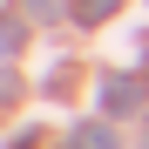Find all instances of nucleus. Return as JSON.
I'll return each mask as SVG.
<instances>
[{"instance_id": "obj_1", "label": "nucleus", "mask_w": 149, "mask_h": 149, "mask_svg": "<svg viewBox=\"0 0 149 149\" xmlns=\"http://www.w3.org/2000/svg\"><path fill=\"white\" fill-rule=\"evenodd\" d=\"M102 109H109V115H136V109H142V81L109 74V81H102Z\"/></svg>"}, {"instance_id": "obj_3", "label": "nucleus", "mask_w": 149, "mask_h": 149, "mask_svg": "<svg viewBox=\"0 0 149 149\" xmlns=\"http://www.w3.org/2000/svg\"><path fill=\"white\" fill-rule=\"evenodd\" d=\"M115 14V0H74V20H81V27H95V20H109Z\"/></svg>"}, {"instance_id": "obj_4", "label": "nucleus", "mask_w": 149, "mask_h": 149, "mask_svg": "<svg viewBox=\"0 0 149 149\" xmlns=\"http://www.w3.org/2000/svg\"><path fill=\"white\" fill-rule=\"evenodd\" d=\"M14 47H20V27H14V20H0V54H14Z\"/></svg>"}, {"instance_id": "obj_5", "label": "nucleus", "mask_w": 149, "mask_h": 149, "mask_svg": "<svg viewBox=\"0 0 149 149\" xmlns=\"http://www.w3.org/2000/svg\"><path fill=\"white\" fill-rule=\"evenodd\" d=\"M27 7H34V14H54V7H61V0H27Z\"/></svg>"}, {"instance_id": "obj_2", "label": "nucleus", "mask_w": 149, "mask_h": 149, "mask_svg": "<svg viewBox=\"0 0 149 149\" xmlns=\"http://www.w3.org/2000/svg\"><path fill=\"white\" fill-rule=\"evenodd\" d=\"M74 149H115V129L109 122H81L74 129Z\"/></svg>"}]
</instances>
